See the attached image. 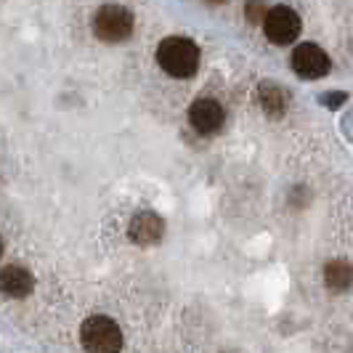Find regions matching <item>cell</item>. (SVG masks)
<instances>
[{
	"label": "cell",
	"instance_id": "obj_8",
	"mask_svg": "<svg viewBox=\"0 0 353 353\" xmlns=\"http://www.w3.org/2000/svg\"><path fill=\"white\" fill-rule=\"evenodd\" d=\"M35 287V279L30 271L19 268V265H8L0 271V292L8 298H27Z\"/></svg>",
	"mask_w": 353,
	"mask_h": 353
},
{
	"label": "cell",
	"instance_id": "obj_4",
	"mask_svg": "<svg viewBox=\"0 0 353 353\" xmlns=\"http://www.w3.org/2000/svg\"><path fill=\"white\" fill-rule=\"evenodd\" d=\"M265 37L274 46H290L295 37L301 35V17L290 6H274L263 19Z\"/></svg>",
	"mask_w": 353,
	"mask_h": 353
},
{
	"label": "cell",
	"instance_id": "obj_2",
	"mask_svg": "<svg viewBox=\"0 0 353 353\" xmlns=\"http://www.w3.org/2000/svg\"><path fill=\"white\" fill-rule=\"evenodd\" d=\"M80 343H83L85 353H120L123 351V332L114 319L90 316L83 321Z\"/></svg>",
	"mask_w": 353,
	"mask_h": 353
},
{
	"label": "cell",
	"instance_id": "obj_7",
	"mask_svg": "<svg viewBox=\"0 0 353 353\" xmlns=\"http://www.w3.org/2000/svg\"><path fill=\"white\" fill-rule=\"evenodd\" d=\"M165 234V221L159 218L157 212H136L130 226H128V236L136 242V245H157Z\"/></svg>",
	"mask_w": 353,
	"mask_h": 353
},
{
	"label": "cell",
	"instance_id": "obj_1",
	"mask_svg": "<svg viewBox=\"0 0 353 353\" xmlns=\"http://www.w3.org/2000/svg\"><path fill=\"white\" fill-rule=\"evenodd\" d=\"M157 64L170 77H192L199 70V48L189 37H165L157 48Z\"/></svg>",
	"mask_w": 353,
	"mask_h": 353
},
{
	"label": "cell",
	"instance_id": "obj_3",
	"mask_svg": "<svg viewBox=\"0 0 353 353\" xmlns=\"http://www.w3.org/2000/svg\"><path fill=\"white\" fill-rule=\"evenodd\" d=\"M93 32L104 43H123L133 32V14L123 6H104L93 19Z\"/></svg>",
	"mask_w": 353,
	"mask_h": 353
},
{
	"label": "cell",
	"instance_id": "obj_10",
	"mask_svg": "<svg viewBox=\"0 0 353 353\" xmlns=\"http://www.w3.org/2000/svg\"><path fill=\"white\" fill-rule=\"evenodd\" d=\"M324 282L332 290H348L353 282V265L345 261H330L324 265Z\"/></svg>",
	"mask_w": 353,
	"mask_h": 353
},
{
	"label": "cell",
	"instance_id": "obj_13",
	"mask_svg": "<svg viewBox=\"0 0 353 353\" xmlns=\"http://www.w3.org/2000/svg\"><path fill=\"white\" fill-rule=\"evenodd\" d=\"M210 3H226V0H210Z\"/></svg>",
	"mask_w": 353,
	"mask_h": 353
},
{
	"label": "cell",
	"instance_id": "obj_12",
	"mask_svg": "<svg viewBox=\"0 0 353 353\" xmlns=\"http://www.w3.org/2000/svg\"><path fill=\"white\" fill-rule=\"evenodd\" d=\"M343 101H345V93H335V96H321V104L332 106V109H335V106H340Z\"/></svg>",
	"mask_w": 353,
	"mask_h": 353
},
{
	"label": "cell",
	"instance_id": "obj_9",
	"mask_svg": "<svg viewBox=\"0 0 353 353\" xmlns=\"http://www.w3.org/2000/svg\"><path fill=\"white\" fill-rule=\"evenodd\" d=\"M258 99H261V106H263L271 117H282L284 112H287V104H290L287 90H282L276 83H261Z\"/></svg>",
	"mask_w": 353,
	"mask_h": 353
},
{
	"label": "cell",
	"instance_id": "obj_14",
	"mask_svg": "<svg viewBox=\"0 0 353 353\" xmlns=\"http://www.w3.org/2000/svg\"><path fill=\"white\" fill-rule=\"evenodd\" d=\"M0 255H3V242H0Z\"/></svg>",
	"mask_w": 353,
	"mask_h": 353
},
{
	"label": "cell",
	"instance_id": "obj_6",
	"mask_svg": "<svg viewBox=\"0 0 353 353\" xmlns=\"http://www.w3.org/2000/svg\"><path fill=\"white\" fill-rule=\"evenodd\" d=\"M223 120H226V112L215 99H196L192 109H189V123L202 136L218 133L223 128Z\"/></svg>",
	"mask_w": 353,
	"mask_h": 353
},
{
	"label": "cell",
	"instance_id": "obj_11",
	"mask_svg": "<svg viewBox=\"0 0 353 353\" xmlns=\"http://www.w3.org/2000/svg\"><path fill=\"white\" fill-rule=\"evenodd\" d=\"M248 19L252 21V24H263V19H265L263 0H250L248 3Z\"/></svg>",
	"mask_w": 353,
	"mask_h": 353
},
{
	"label": "cell",
	"instance_id": "obj_5",
	"mask_svg": "<svg viewBox=\"0 0 353 353\" xmlns=\"http://www.w3.org/2000/svg\"><path fill=\"white\" fill-rule=\"evenodd\" d=\"M330 56L319 48L316 43H301L292 53V70L305 80H319L330 72Z\"/></svg>",
	"mask_w": 353,
	"mask_h": 353
}]
</instances>
